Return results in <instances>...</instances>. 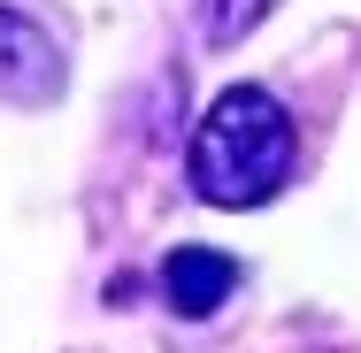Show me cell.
Instances as JSON below:
<instances>
[{
  "label": "cell",
  "mask_w": 361,
  "mask_h": 353,
  "mask_svg": "<svg viewBox=\"0 0 361 353\" xmlns=\"http://www.w3.org/2000/svg\"><path fill=\"white\" fill-rule=\"evenodd\" d=\"M238 292V261L231 254H216V246H177L169 261H161V299L177 307V315H216L223 299Z\"/></svg>",
  "instance_id": "obj_3"
},
{
  "label": "cell",
  "mask_w": 361,
  "mask_h": 353,
  "mask_svg": "<svg viewBox=\"0 0 361 353\" xmlns=\"http://www.w3.org/2000/svg\"><path fill=\"white\" fill-rule=\"evenodd\" d=\"M292 154H300V139H292L285 100L262 92V85H231L208 100V116L192 131L185 177L208 208H262V200L285 192Z\"/></svg>",
  "instance_id": "obj_1"
},
{
  "label": "cell",
  "mask_w": 361,
  "mask_h": 353,
  "mask_svg": "<svg viewBox=\"0 0 361 353\" xmlns=\"http://www.w3.org/2000/svg\"><path fill=\"white\" fill-rule=\"evenodd\" d=\"M269 8H277V0H200V39H208V47H231V39H246Z\"/></svg>",
  "instance_id": "obj_4"
},
{
  "label": "cell",
  "mask_w": 361,
  "mask_h": 353,
  "mask_svg": "<svg viewBox=\"0 0 361 353\" xmlns=\"http://www.w3.org/2000/svg\"><path fill=\"white\" fill-rule=\"evenodd\" d=\"M0 92L23 100V108H47L62 92V47L23 8H0Z\"/></svg>",
  "instance_id": "obj_2"
}]
</instances>
